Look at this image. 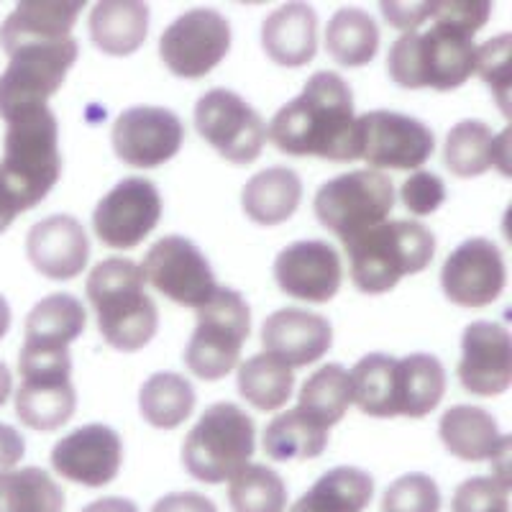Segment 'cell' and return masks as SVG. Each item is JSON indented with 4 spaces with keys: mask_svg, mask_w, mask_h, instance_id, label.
I'll list each match as a JSON object with an SVG mask.
<instances>
[{
    "mask_svg": "<svg viewBox=\"0 0 512 512\" xmlns=\"http://www.w3.org/2000/svg\"><path fill=\"white\" fill-rule=\"evenodd\" d=\"M436 136L418 118L372 111L356 118V154L372 169H418L431 159Z\"/></svg>",
    "mask_w": 512,
    "mask_h": 512,
    "instance_id": "4fadbf2b",
    "label": "cell"
},
{
    "mask_svg": "<svg viewBox=\"0 0 512 512\" xmlns=\"http://www.w3.org/2000/svg\"><path fill=\"white\" fill-rule=\"evenodd\" d=\"M295 374L272 354H254L239 367V392L256 410L282 408L292 395Z\"/></svg>",
    "mask_w": 512,
    "mask_h": 512,
    "instance_id": "8d00e7d4",
    "label": "cell"
},
{
    "mask_svg": "<svg viewBox=\"0 0 512 512\" xmlns=\"http://www.w3.org/2000/svg\"><path fill=\"white\" fill-rule=\"evenodd\" d=\"M267 136L290 157H320L354 162L356 116L354 95L336 72H315L303 93L282 105L267 128Z\"/></svg>",
    "mask_w": 512,
    "mask_h": 512,
    "instance_id": "7a4b0ae2",
    "label": "cell"
},
{
    "mask_svg": "<svg viewBox=\"0 0 512 512\" xmlns=\"http://www.w3.org/2000/svg\"><path fill=\"white\" fill-rule=\"evenodd\" d=\"M397 415L425 418L438 408L446 392V369L431 354H410L397 359L395 372Z\"/></svg>",
    "mask_w": 512,
    "mask_h": 512,
    "instance_id": "f546056e",
    "label": "cell"
},
{
    "mask_svg": "<svg viewBox=\"0 0 512 512\" xmlns=\"http://www.w3.org/2000/svg\"><path fill=\"white\" fill-rule=\"evenodd\" d=\"M374 479L356 466H338L313 484L290 512H361L372 502Z\"/></svg>",
    "mask_w": 512,
    "mask_h": 512,
    "instance_id": "4dcf8cb0",
    "label": "cell"
},
{
    "mask_svg": "<svg viewBox=\"0 0 512 512\" xmlns=\"http://www.w3.org/2000/svg\"><path fill=\"white\" fill-rule=\"evenodd\" d=\"M195 126L223 159L233 164H251L264 149L267 126L262 116L241 95L226 88H213L195 105Z\"/></svg>",
    "mask_w": 512,
    "mask_h": 512,
    "instance_id": "8fae6325",
    "label": "cell"
},
{
    "mask_svg": "<svg viewBox=\"0 0 512 512\" xmlns=\"http://www.w3.org/2000/svg\"><path fill=\"white\" fill-rule=\"evenodd\" d=\"M185 126L177 113L157 105H134L113 123V149L131 167L152 169L182 149Z\"/></svg>",
    "mask_w": 512,
    "mask_h": 512,
    "instance_id": "2e32d148",
    "label": "cell"
},
{
    "mask_svg": "<svg viewBox=\"0 0 512 512\" xmlns=\"http://www.w3.org/2000/svg\"><path fill=\"white\" fill-rule=\"evenodd\" d=\"M162 198L154 182L128 177L118 182L93 213L95 236L111 249H134L157 228Z\"/></svg>",
    "mask_w": 512,
    "mask_h": 512,
    "instance_id": "9a60e30c",
    "label": "cell"
},
{
    "mask_svg": "<svg viewBox=\"0 0 512 512\" xmlns=\"http://www.w3.org/2000/svg\"><path fill=\"white\" fill-rule=\"evenodd\" d=\"M144 282L139 264L123 256L103 259L90 272L85 292L98 315L100 333L113 349L139 351L157 336L159 313Z\"/></svg>",
    "mask_w": 512,
    "mask_h": 512,
    "instance_id": "277c9868",
    "label": "cell"
},
{
    "mask_svg": "<svg viewBox=\"0 0 512 512\" xmlns=\"http://www.w3.org/2000/svg\"><path fill=\"white\" fill-rule=\"evenodd\" d=\"M441 285L461 308L492 305L505 290V259L489 239H469L451 251L441 269Z\"/></svg>",
    "mask_w": 512,
    "mask_h": 512,
    "instance_id": "e0dca14e",
    "label": "cell"
},
{
    "mask_svg": "<svg viewBox=\"0 0 512 512\" xmlns=\"http://www.w3.org/2000/svg\"><path fill=\"white\" fill-rule=\"evenodd\" d=\"M326 49L344 67H364L379 49V29L374 18L359 8L333 13L326 31Z\"/></svg>",
    "mask_w": 512,
    "mask_h": 512,
    "instance_id": "836d02e7",
    "label": "cell"
},
{
    "mask_svg": "<svg viewBox=\"0 0 512 512\" xmlns=\"http://www.w3.org/2000/svg\"><path fill=\"white\" fill-rule=\"evenodd\" d=\"M77 54L80 44L72 36L54 44H29L8 54L11 62L0 75V118L8 123L36 108H47L77 62Z\"/></svg>",
    "mask_w": 512,
    "mask_h": 512,
    "instance_id": "ba28073f",
    "label": "cell"
},
{
    "mask_svg": "<svg viewBox=\"0 0 512 512\" xmlns=\"http://www.w3.org/2000/svg\"><path fill=\"white\" fill-rule=\"evenodd\" d=\"M351 280L367 295L390 292L402 277L423 272L436 254V236L418 221H384L346 239Z\"/></svg>",
    "mask_w": 512,
    "mask_h": 512,
    "instance_id": "5b68a950",
    "label": "cell"
},
{
    "mask_svg": "<svg viewBox=\"0 0 512 512\" xmlns=\"http://www.w3.org/2000/svg\"><path fill=\"white\" fill-rule=\"evenodd\" d=\"M195 408V390L185 377L175 372H157L141 384L139 410L154 428L172 431L185 423Z\"/></svg>",
    "mask_w": 512,
    "mask_h": 512,
    "instance_id": "1f68e13d",
    "label": "cell"
},
{
    "mask_svg": "<svg viewBox=\"0 0 512 512\" xmlns=\"http://www.w3.org/2000/svg\"><path fill=\"white\" fill-rule=\"evenodd\" d=\"M26 454V443L24 436L11 428V425L0 423V477L8 474L18 461L24 459Z\"/></svg>",
    "mask_w": 512,
    "mask_h": 512,
    "instance_id": "f6af8a7d",
    "label": "cell"
},
{
    "mask_svg": "<svg viewBox=\"0 0 512 512\" xmlns=\"http://www.w3.org/2000/svg\"><path fill=\"white\" fill-rule=\"evenodd\" d=\"M443 446L461 461H497L505 464L510 456V436H502L495 418L474 405H456L446 410L438 425Z\"/></svg>",
    "mask_w": 512,
    "mask_h": 512,
    "instance_id": "cb8c5ba5",
    "label": "cell"
},
{
    "mask_svg": "<svg viewBox=\"0 0 512 512\" xmlns=\"http://www.w3.org/2000/svg\"><path fill=\"white\" fill-rule=\"evenodd\" d=\"M326 446L328 431H323L297 408L277 415L264 428V454L274 461L315 459L326 451Z\"/></svg>",
    "mask_w": 512,
    "mask_h": 512,
    "instance_id": "e575fe53",
    "label": "cell"
},
{
    "mask_svg": "<svg viewBox=\"0 0 512 512\" xmlns=\"http://www.w3.org/2000/svg\"><path fill=\"white\" fill-rule=\"evenodd\" d=\"M441 492L428 474H405L387 487L382 512H438Z\"/></svg>",
    "mask_w": 512,
    "mask_h": 512,
    "instance_id": "ab89813d",
    "label": "cell"
},
{
    "mask_svg": "<svg viewBox=\"0 0 512 512\" xmlns=\"http://www.w3.org/2000/svg\"><path fill=\"white\" fill-rule=\"evenodd\" d=\"M144 280L185 308H203L218 290L216 274L203 251L185 236H164L144 259Z\"/></svg>",
    "mask_w": 512,
    "mask_h": 512,
    "instance_id": "5bb4252c",
    "label": "cell"
},
{
    "mask_svg": "<svg viewBox=\"0 0 512 512\" xmlns=\"http://www.w3.org/2000/svg\"><path fill=\"white\" fill-rule=\"evenodd\" d=\"M492 6L484 0H433L428 3L431 29L408 31L390 47L387 70L400 88L454 90L477 67L474 34L484 29Z\"/></svg>",
    "mask_w": 512,
    "mask_h": 512,
    "instance_id": "6da1fadb",
    "label": "cell"
},
{
    "mask_svg": "<svg viewBox=\"0 0 512 512\" xmlns=\"http://www.w3.org/2000/svg\"><path fill=\"white\" fill-rule=\"evenodd\" d=\"M18 372L24 377L16 392V413L34 431H57L72 418L77 395L72 387L70 351L41 354L21 349Z\"/></svg>",
    "mask_w": 512,
    "mask_h": 512,
    "instance_id": "30bf717a",
    "label": "cell"
},
{
    "mask_svg": "<svg viewBox=\"0 0 512 512\" xmlns=\"http://www.w3.org/2000/svg\"><path fill=\"white\" fill-rule=\"evenodd\" d=\"M82 512H139V507L126 497H103V500L90 502Z\"/></svg>",
    "mask_w": 512,
    "mask_h": 512,
    "instance_id": "bcb514c9",
    "label": "cell"
},
{
    "mask_svg": "<svg viewBox=\"0 0 512 512\" xmlns=\"http://www.w3.org/2000/svg\"><path fill=\"white\" fill-rule=\"evenodd\" d=\"M11 387H13V379H11V372H8V367L0 361V408L6 405L8 395H11Z\"/></svg>",
    "mask_w": 512,
    "mask_h": 512,
    "instance_id": "7dc6e473",
    "label": "cell"
},
{
    "mask_svg": "<svg viewBox=\"0 0 512 512\" xmlns=\"http://www.w3.org/2000/svg\"><path fill=\"white\" fill-rule=\"evenodd\" d=\"M351 405V377L341 364L320 367L300 390L297 410L308 415L315 425L328 431L344 418Z\"/></svg>",
    "mask_w": 512,
    "mask_h": 512,
    "instance_id": "d590c367",
    "label": "cell"
},
{
    "mask_svg": "<svg viewBox=\"0 0 512 512\" xmlns=\"http://www.w3.org/2000/svg\"><path fill=\"white\" fill-rule=\"evenodd\" d=\"M85 8L80 0H26L0 26V47L11 54L29 44H54L70 39L77 16Z\"/></svg>",
    "mask_w": 512,
    "mask_h": 512,
    "instance_id": "603a6c76",
    "label": "cell"
},
{
    "mask_svg": "<svg viewBox=\"0 0 512 512\" xmlns=\"http://www.w3.org/2000/svg\"><path fill=\"white\" fill-rule=\"evenodd\" d=\"M510 41V34H502L477 47V67H474V72H479L482 80L497 93L505 116L507 93H510Z\"/></svg>",
    "mask_w": 512,
    "mask_h": 512,
    "instance_id": "60d3db41",
    "label": "cell"
},
{
    "mask_svg": "<svg viewBox=\"0 0 512 512\" xmlns=\"http://www.w3.org/2000/svg\"><path fill=\"white\" fill-rule=\"evenodd\" d=\"M464 356L459 361V379L466 392L479 397H495L512 384V341L500 323L477 320L466 326L461 336Z\"/></svg>",
    "mask_w": 512,
    "mask_h": 512,
    "instance_id": "d6986e66",
    "label": "cell"
},
{
    "mask_svg": "<svg viewBox=\"0 0 512 512\" xmlns=\"http://www.w3.org/2000/svg\"><path fill=\"white\" fill-rule=\"evenodd\" d=\"M123 441L103 423L82 425L52 448V466L59 477L85 487H105L118 477Z\"/></svg>",
    "mask_w": 512,
    "mask_h": 512,
    "instance_id": "ac0fdd59",
    "label": "cell"
},
{
    "mask_svg": "<svg viewBox=\"0 0 512 512\" xmlns=\"http://www.w3.org/2000/svg\"><path fill=\"white\" fill-rule=\"evenodd\" d=\"M254 420L233 402L210 405L182 443L185 469L205 484L231 482L254 456Z\"/></svg>",
    "mask_w": 512,
    "mask_h": 512,
    "instance_id": "8992f818",
    "label": "cell"
},
{
    "mask_svg": "<svg viewBox=\"0 0 512 512\" xmlns=\"http://www.w3.org/2000/svg\"><path fill=\"white\" fill-rule=\"evenodd\" d=\"M149 8L136 0H105L90 13V36L100 52L128 57L144 44Z\"/></svg>",
    "mask_w": 512,
    "mask_h": 512,
    "instance_id": "f1b7e54d",
    "label": "cell"
},
{
    "mask_svg": "<svg viewBox=\"0 0 512 512\" xmlns=\"http://www.w3.org/2000/svg\"><path fill=\"white\" fill-rule=\"evenodd\" d=\"M400 195L405 208L413 216H431V213H436L441 208L443 200H446V185H443V180L438 175L420 169V172H415V175H410L405 180Z\"/></svg>",
    "mask_w": 512,
    "mask_h": 512,
    "instance_id": "7bdbcfd3",
    "label": "cell"
},
{
    "mask_svg": "<svg viewBox=\"0 0 512 512\" xmlns=\"http://www.w3.org/2000/svg\"><path fill=\"white\" fill-rule=\"evenodd\" d=\"M11 328V308H8L6 297H0V338L6 336Z\"/></svg>",
    "mask_w": 512,
    "mask_h": 512,
    "instance_id": "c3c4849f",
    "label": "cell"
},
{
    "mask_svg": "<svg viewBox=\"0 0 512 512\" xmlns=\"http://www.w3.org/2000/svg\"><path fill=\"white\" fill-rule=\"evenodd\" d=\"M507 141H510V128L495 136L487 123L461 121L448 131L443 162L456 177H479L489 167H500L507 175L510 172L505 162Z\"/></svg>",
    "mask_w": 512,
    "mask_h": 512,
    "instance_id": "d4e9b609",
    "label": "cell"
},
{
    "mask_svg": "<svg viewBox=\"0 0 512 512\" xmlns=\"http://www.w3.org/2000/svg\"><path fill=\"white\" fill-rule=\"evenodd\" d=\"M397 359L387 354H369L349 372L351 402L361 413L372 418H395L397 390H395Z\"/></svg>",
    "mask_w": 512,
    "mask_h": 512,
    "instance_id": "d6a6232c",
    "label": "cell"
},
{
    "mask_svg": "<svg viewBox=\"0 0 512 512\" xmlns=\"http://www.w3.org/2000/svg\"><path fill=\"white\" fill-rule=\"evenodd\" d=\"M231 49V26L213 8L182 13L164 29L159 54L169 72L185 80H198L213 72Z\"/></svg>",
    "mask_w": 512,
    "mask_h": 512,
    "instance_id": "7c38bea8",
    "label": "cell"
},
{
    "mask_svg": "<svg viewBox=\"0 0 512 512\" xmlns=\"http://www.w3.org/2000/svg\"><path fill=\"white\" fill-rule=\"evenodd\" d=\"M303 200V182L287 167H269L246 182L241 192L244 213L259 226H277L295 216Z\"/></svg>",
    "mask_w": 512,
    "mask_h": 512,
    "instance_id": "83f0119b",
    "label": "cell"
},
{
    "mask_svg": "<svg viewBox=\"0 0 512 512\" xmlns=\"http://www.w3.org/2000/svg\"><path fill=\"white\" fill-rule=\"evenodd\" d=\"M274 280L295 300L328 303L341 287V256L326 241H297L277 256Z\"/></svg>",
    "mask_w": 512,
    "mask_h": 512,
    "instance_id": "ffe728a7",
    "label": "cell"
},
{
    "mask_svg": "<svg viewBox=\"0 0 512 512\" xmlns=\"http://www.w3.org/2000/svg\"><path fill=\"white\" fill-rule=\"evenodd\" d=\"M251 331V310L241 292L218 287L208 303L198 308V326L185 349V364L195 377L216 382L241 359Z\"/></svg>",
    "mask_w": 512,
    "mask_h": 512,
    "instance_id": "52a82bcc",
    "label": "cell"
},
{
    "mask_svg": "<svg viewBox=\"0 0 512 512\" xmlns=\"http://www.w3.org/2000/svg\"><path fill=\"white\" fill-rule=\"evenodd\" d=\"M262 344L267 354L280 359L290 369L308 367L331 349L333 328L323 315L285 308L264 320Z\"/></svg>",
    "mask_w": 512,
    "mask_h": 512,
    "instance_id": "44dd1931",
    "label": "cell"
},
{
    "mask_svg": "<svg viewBox=\"0 0 512 512\" xmlns=\"http://www.w3.org/2000/svg\"><path fill=\"white\" fill-rule=\"evenodd\" d=\"M62 177L59 123L47 108L8 121L0 159V198L13 213H24L47 198Z\"/></svg>",
    "mask_w": 512,
    "mask_h": 512,
    "instance_id": "3957f363",
    "label": "cell"
},
{
    "mask_svg": "<svg viewBox=\"0 0 512 512\" xmlns=\"http://www.w3.org/2000/svg\"><path fill=\"white\" fill-rule=\"evenodd\" d=\"M262 44L272 62L282 67H303L318 49V16L305 3L277 8L264 21Z\"/></svg>",
    "mask_w": 512,
    "mask_h": 512,
    "instance_id": "484cf974",
    "label": "cell"
},
{
    "mask_svg": "<svg viewBox=\"0 0 512 512\" xmlns=\"http://www.w3.org/2000/svg\"><path fill=\"white\" fill-rule=\"evenodd\" d=\"M85 308L77 297L67 292H54L44 297L41 303L26 318V341L24 349L29 351H70V344L85 331Z\"/></svg>",
    "mask_w": 512,
    "mask_h": 512,
    "instance_id": "4316f807",
    "label": "cell"
},
{
    "mask_svg": "<svg viewBox=\"0 0 512 512\" xmlns=\"http://www.w3.org/2000/svg\"><path fill=\"white\" fill-rule=\"evenodd\" d=\"M228 500L233 512H285L287 487L269 466L249 464L231 479Z\"/></svg>",
    "mask_w": 512,
    "mask_h": 512,
    "instance_id": "f35d334b",
    "label": "cell"
},
{
    "mask_svg": "<svg viewBox=\"0 0 512 512\" xmlns=\"http://www.w3.org/2000/svg\"><path fill=\"white\" fill-rule=\"evenodd\" d=\"M507 492L497 477L466 479L454 492V512H510Z\"/></svg>",
    "mask_w": 512,
    "mask_h": 512,
    "instance_id": "b9f144b4",
    "label": "cell"
},
{
    "mask_svg": "<svg viewBox=\"0 0 512 512\" xmlns=\"http://www.w3.org/2000/svg\"><path fill=\"white\" fill-rule=\"evenodd\" d=\"M152 512H218V507L198 492H172L154 502Z\"/></svg>",
    "mask_w": 512,
    "mask_h": 512,
    "instance_id": "ee69618b",
    "label": "cell"
},
{
    "mask_svg": "<svg viewBox=\"0 0 512 512\" xmlns=\"http://www.w3.org/2000/svg\"><path fill=\"white\" fill-rule=\"evenodd\" d=\"M64 492L39 466L0 477V512H62Z\"/></svg>",
    "mask_w": 512,
    "mask_h": 512,
    "instance_id": "74e56055",
    "label": "cell"
},
{
    "mask_svg": "<svg viewBox=\"0 0 512 512\" xmlns=\"http://www.w3.org/2000/svg\"><path fill=\"white\" fill-rule=\"evenodd\" d=\"M395 208L392 180L377 169H356L328 180L315 195L318 221L341 241L379 226Z\"/></svg>",
    "mask_w": 512,
    "mask_h": 512,
    "instance_id": "9c48e42d",
    "label": "cell"
},
{
    "mask_svg": "<svg viewBox=\"0 0 512 512\" xmlns=\"http://www.w3.org/2000/svg\"><path fill=\"white\" fill-rule=\"evenodd\" d=\"M26 254L49 280H75L88 264V233L77 218L49 216L29 231Z\"/></svg>",
    "mask_w": 512,
    "mask_h": 512,
    "instance_id": "7402d4cb",
    "label": "cell"
}]
</instances>
